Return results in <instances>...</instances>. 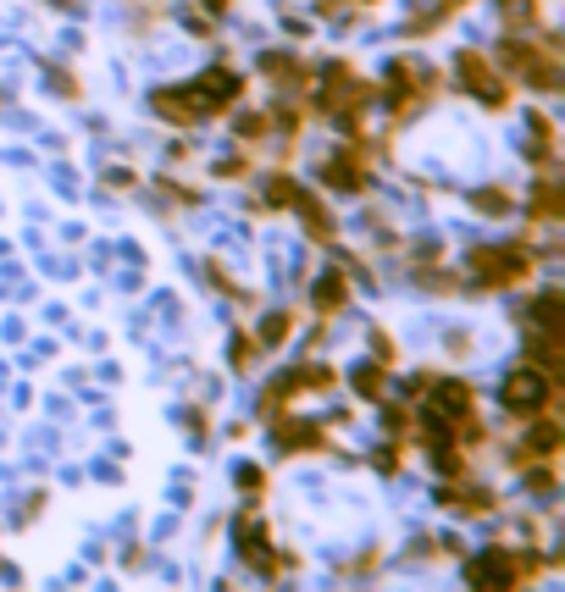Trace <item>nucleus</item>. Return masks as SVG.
Returning a JSON list of instances; mask_svg holds the SVG:
<instances>
[{
  "instance_id": "1",
  "label": "nucleus",
  "mask_w": 565,
  "mask_h": 592,
  "mask_svg": "<svg viewBox=\"0 0 565 592\" xmlns=\"http://www.w3.org/2000/svg\"><path fill=\"white\" fill-rule=\"evenodd\" d=\"M466 266L477 288H521L538 272V255H532V244H477Z\"/></svg>"
},
{
  "instance_id": "2",
  "label": "nucleus",
  "mask_w": 565,
  "mask_h": 592,
  "mask_svg": "<svg viewBox=\"0 0 565 592\" xmlns=\"http://www.w3.org/2000/svg\"><path fill=\"white\" fill-rule=\"evenodd\" d=\"M505 67L516 72L521 83H532V89H543V95H554L560 89V45H554V34H543V39H505Z\"/></svg>"
},
{
  "instance_id": "3",
  "label": "nucleus",
  "mask_w": 565,
  "mask_h": 592,
  "mask_svg": "<svg viewBox=\"0 0 565 592\" xmlns=\"http://www.w3.org/2000/svg\"><path fill=\"white\" fill-rule=\"evenodd\" d=\"M366 100H372V89L361 83V72L349 67V61H327L322 83H316V106H322L327 117H361Z\"/></svg>"
},
{
  "instance_id": "4",
  "label": "nucleus",
  "mask_w": 565,
  "mask_h": 592,
  "mask_svg": "<svg viewBox=\"0 0 565 592\" xmlns=\"http://www.w3.org/2000/svg\"><path fill=\"white\" fill-rule=\"evenodd\" d=\"M150 106H156V117L172 122V128H194V122H205V117H222V106L205 95L200 83H183V89H156V95H150Z\"/></svg>"
},
{
  "instance_id": "5",
  "label": "nucleus",
  "mask_w": 565,
  "mask_h": 592,
  "mask_svg": "<svg viewBox=\"0 0 565 592\" xmlns=\"http://www.w3.org/2000/svg\"><path fill=\"white\" fill-rule=\"evenodd\" d=\"M471 587H521V581L538 576V559L532 554H510V548H488L482 559L466 565Z\"/></svg>"
},
{
  "instance_id": "6",
  "label": "nucleus",
  "mask_w": 565,
  "mask_h": 592,
  "mask_svg": "<svg viewBox=\"0 0 565 592\" xmlns=\"http://www.w3.org/2000/svg\"><path fill=\"white\" fill-rule=\"evenodd\" d=\"M455 83L466 89V95H477L488 111H505L510 106V83L499 78V67H493L482 50H466V56L455 61Z\"/></svg>"
},
{
  "instance_id": "7",
  "label": "nucleus",
  "mask_w": 565,
  "mask_h": 592,
  "mask_svg": "<svg viewBox=\"0 0 565 592\" xmlns=\"http://www.w3.org/2000/svg\"><path fill=\"white\" fill-rule=\"evenodd\" d=\"M554 393H560V382L554 377H543L538 366H521V371H510L505 377V410L510 415H538V410H554Z\"/></svg>"
},
{
  "instance_id": "8",
  "label": "nucleus",
  "mask_w": 565,
  "mask_h": 592,
  "mask_svg": "<svg viewBox=\"0 0 565 592\" xmlns=\"http://www.w3.org/2000/svg\"><path fill=\"white\" fill-rule=\"evenodd\" d=\"M333 371L327 366H294V371H283V377L272 382V388L261 393V415H283V404L289 399H300V393H316V388H333Z\"/></svg>"
},
{
  "instance_id": "9",
  "label": "nucleus",
  "mask_w": 565,
  "mask_h": 592,
  "mask_svg": "<svg viewBox=\"0 0 565 592\" xmlns=\"http://www.w3.org/2000/svg\"><path fill=\"white\" fill-rule=\"evenodd\" d=\"M322 183L338 194H366V183H372V172H366V144H344V150L322 166Z\"/></svg>"
},
{
  "instance_id": "10",
  "label": "nucleus",
  "mask_w": 565,
  "mask_h": 592,
  "mask_svg": "<svg viewBox=\"0 0 565 592\" xmlns=\"http://www.w3.org/2000/svg\"><path fill=\"white\" fill-rule=\"evenodd\" d=\"M233 532H239V554L250 559L261 576H283V570L294 565L289 554H272V543H266V532H261V521H255V515H239V526H233Z\"/></svg>"
},
{
  "instance_id": "11",
  "label": "nucleus",
  "mask_w": 565,
  "mask_h": 592,
  "mask_svg": "<svg viewBox=\"0 0 565 592\" xmlns=\"http://www.w3.org/2000/svg\"><path fill=\"white\" fill-rule=\"evenodd\" d=\"M438 504L455 510V515H488L493 510V493H488V487H471L466 476H449L444 493H438Z\"/></svg>"
},
{
  "instance_id": "12",
  "label": "nucleus",
  "mask_w": 565,
  "mask_h": 592,
  "mask_svg": "<svg viewBox=\"0 0 565 592\" xmlns=\"http://www.w3.org/2000/svg\"><path fill=\"white\" fill-rule=\"evenodd\" d=\"M277 421V449H327V432L316 421H289V415H272Z\"/></svg>"
},
{
  "instance_id": "13",
  "label": "nucleus",
  "mask_w": 565,
  "mask_h": 592,
  "mask_svg": "<svg viewBox=\"0 0 565 592\" xmlns=\"http://www.w3.org/2000/svg\"><path fill=\"white\" fill-rule=\"evenodd\" d=\"M311 305H316V316H338V310L349 305L344 266H338V272H322V277H316V288H311Z\"/></svg>"
},
{
  "instance_id": "14",
  "label": "nucleus",
  "mask_w": 565,
  "mask_h": 592,
  "mask_svg": "<svg viewBox=\"0 0 565 592\" xmlns=\"http://www.w3.org/2000/svg\"><path fill=\"white\" fill-rule=\"evenodd\" d=\"M527 327L532 332H560L565 327V294L560 288H549V294H538L527 305Z\"/></svg>"
},
{
  "instance_id": "15",
  "label": "nucleus",
  "mask_w": 565,
  "mask_h": 592,
  "mask_svg": "<svg viewBox=\"0 0 565 592\" xmlns=\"http://www.w3.org/2000/svg\"><path fill=\"white\" fill-rule=\"evenodd\" d=\"M289 205L305 216V227H311V238H316V244H333V216H327V205L316 200V194L294 189V200H289Z\"/></svg>"
},
{
  "instance_id": "16",
  "label": "nucleus",
  "mask_w": 565,
  "mask_h": 592,
  "mask_svg": "<svg viewBox=\"0 0 565 592\" xmlns=\"http://www.w3.org/2000/svg\"><path fill=\"white\" fill-rule=\"evenodd\" d=\"M261 72L272 83H283V89H311V72H305V61H294V56H266Z\"/></svg>"
},
{
  "instance_id": "17",
  "label": "nucleus",
  "mask_w": 565,
  "mask_h": 592,
  "mask_svg": "<svg viewBox=\"0 0 565 592\" xmlns=\"http://www.w3.org/2000/svg\"><path fill=\"white\" fill-rule=\"evenodd\" d=\"M527 222H538V227H554L560 222V189H554L549 178L532 189V200H527Z\"/></svg>"
},
{
  "instance_id": "18",
  "label": "nucleus",
  "mask_w": 565,
  "mask_h": 592,
  "mask_svg": "<svg viewBox=\"0 0 565 592\" xmlns=\"http://www.w3.org/2000/svg\"><path fill=\"white\" fill-rule=\"evenodd\" d=\"M532 166H538V172H549L554 166V122L543 117V111H532Z\"/></svg>"
},
{
  "instance_id": "19",
  "label": "nucleus",
  "mask_w": 565,
  "mask_h": 592,
  "mask_svg": "<svg viewBox=\"0 0 565 592\" xmlns=\"http://www.w3.org/2000/svg\"><path fill=\"white\" fill-rule=\"evenodd\" d=\"M499 12H505V23L510 28H521V34H527V28H538V0H499Z\"/></svg>"
},
{
  "instance_id": "20",
  "label": "nucleus",
  "mask_w": 565,
  "mask_h": 592,
  "mask_svg": "<svg viewBox=\"0 0 565 592\" xmlns=\"http://www.w3.org/2000/svg\"><path fill=\"white\" fill-rule=\"evenodd\" d=\"M294 189L300 183L289 178V172H277V178H266V194H261V211H283V205L294 200Z\"/></svg>"
},
{
  "instance_id": "21",
  "label": "nucleus",
  "mask_w": 565,
  "mask_h": 592,
  "mask_svg": "<svg viewBox=\"0 0 565 592\" xmlns=\"http://www.w3.org/2000/svg\"><path fill=\"white\" fill-rule=\"evenodd\" d=\"M289 332H294V316H289V310H277V316H266V327H261V338H255V349H277Z\"/></svg>"
},
{
  "instance_id": "22",
  "label": "nucleus",
  "mask_w": 565,
  "mask_h": 592,
  "mask_svg": "<svg viewBox=\"0 0 565 592\" xmlns=\"http://www.w3.org/2000/svg\"><path fill=\"white\" fill-rule=\"evenodd\" d=\"M355 393H361V399H383V360H366V366L355 371Z\"/></svg>"
},
{
  "instance_id": "23",
  "label": "nucleus",
  "mask_w": 565,
  "mask_h": 592,
  "mask_svg": "<svg viewBox=\"0 0 565 592\" xmlns=\"http://www.w3.org/2000/svg\"><path fill=\"white\" fill-rule=\"evenodd\" d=\"M477 211L505 216V211H510V194H505V189H482V194H477Z\"/></svg>"
},
{
  "instance_id": "24",
  "label": "nucleus",
  "mask_w": 565,
  "mask_h": 592,
  "mask_svg": "<svg viewBox=\"0 0 565 592\" xmlns=\"http://www.w3.org/2000/svg\"><path fill=\"white\" fill-rule=\"evenodd\" d=\"M250 355H255V338H250V332H239V338H233V366H250Z\"/></svg>"
},
{
  "instance_id": "25",
  "label": "nucleus",
  "mask_w": 565,
  "mask_h": 592,
  "mask_svg": "<svg viewBox=\"0 0 565 592\" xmlns=\"http://www.w3.org/2000/svg\"><path fill=\"white\" fill-rule=\"evenodd\" d=\"M239 487H244V493H255V498H261V493H266V476L244 465V471H239Z\"/></svg>"
},
{
  "instance_id": "26",
  "label": "nucleus",
  "mask_w": 565,
  "mask_h": 592,
  "mask_svg": "<svg viewBox=\"0 0 565 592\" xmlns=\"http://www.w3.org/2000/svg\"><path fill=\"white\" fill-rule=\"evenodd\" d=\"M372 349H377V360L394 366V338H388V332H372Z\"/></svg>"
},
{
  "instance_id": "27",
  "label": "nucleus",
  "mask_w": 565,
  "mask_h": 592,
  "mask_svg": "<svg viewBox=\"0 0 565 592\" xmlns=\"http://www.w3.org/2000/svg\"><path fill=\"white\" fill-rule=\"evenodd\" d=\"M460 6H471V0H433V17L444 23V12H460Z\"/></svg>"
},
{
  "instance_id": "28",
  "label": "nucleus",
  "mask_w": 565,
  "mask_h": 592,
  "mask_svg": "<svg viewBox=\"0 0 565 592\" xmlns=\"http://www.w3.org/2000/svg\"><path fill=\"white\" fill-rule=\"evenodd\" d=\"M200 6H205V12H222V6H228V0H200Z\"/></svg>"
},
{
  "instance_id": "29",
  "label": "nucleus",
  "mask_w": 565,
  "mask_h": 592,
  "mask_svg": "<svg viewBox=\"0 0 565 592\" xmlns=\"http://www.w3.org/2000/svg\"><path fill=\"white\" fill-rule=\"evenodd\" d=\"M361 6H372V0H361Z\"/></svg>"
}]
</instances>
